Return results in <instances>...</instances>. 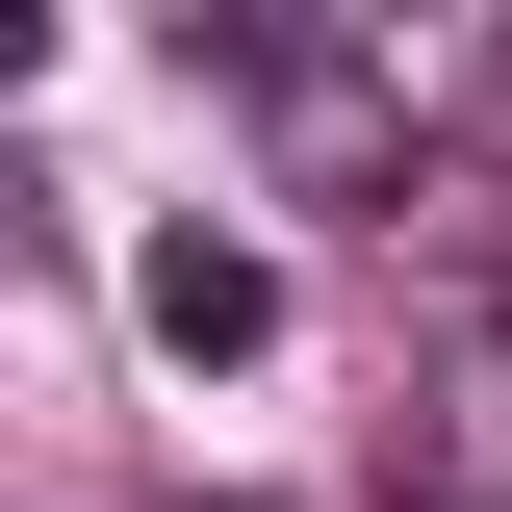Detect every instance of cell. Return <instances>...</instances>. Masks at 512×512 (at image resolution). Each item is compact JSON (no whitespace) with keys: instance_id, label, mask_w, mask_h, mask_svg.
Masks as SVG:
<instances>
[{"instance_id":"obj_1","label":"cell","mask_w":512,"mask_h":512,"mask_svg":"<svg viewBox=\"0 0 512 512\" xmlns=\"http://www.w3.org/2000/svg\"><path fill=\"white\" fill-rule=\"evenodd\" d=\"M384 512H512V308H410V436Z\"/></svg>"},{"instance_id":"obj_2","label":"cell","mask_w":512,"mask_h":512,"mask_svg":"<svg viewBox=\"0 0 512 512\" xmlns=\"http://www.w3.org/2000/svg\"><path fill=\"white\" fill-rule=\"evenodd\" d=\"M128 308H154V359H256V333H282V256H256V231H154Z\"/></svg>"}]
</instances>
